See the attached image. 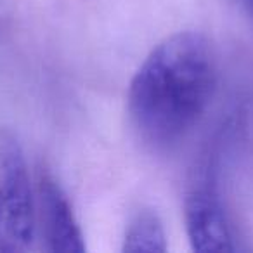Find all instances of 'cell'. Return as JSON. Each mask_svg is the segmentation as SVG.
Here are the masks:
<instances>
[{
    "label": "cell",
    "instance_id": "8992f818",
    "mask_svg": "<svg viewBox=\"0 0 253 253\" xmlns=\"http://www.w3.org/2000/svg\"><path fill=\"white\" fill-rule=\"evenodd\" d=\"M243 4H245V7L248 9L250 16L253 18V0H243Z\"/></svg>",
    "mask_w": 253,
    "mask_h": 253
},
{
    "label": "cell",
    "instance_id": "277c9868",
    "mask_svg": "<svg viewBox=\"0 0 253 253\" xmlns=\"http://www.w3.org/2000/svg\"><path fill=\"white\" fill-rule=\"evenodd\" d=\"M42 229L45 250L52 253H82L85 241L70 200L49 172L40 170L37 182V227Z\"/></svg>",
    "mask_w": 253,
    "mask_h": 253
},
{
    "label": "cell",
    "instance_id": "3957f363",
    "mask_svg": "<svg viewBox=\"0 0 253 253\" xmlns=\"http://www.w3.org/2000/svg\"><path fill=\"white\" fill-rule=\"evenodd\" d=\"M184 220L187 238L196 252L236 250L227 215L218 194L215 169L210 163H203L194 172L184 200Z\"/></svg>",
    "mask_w": 253,
    "mask_h": 253
},
{
    "label": "cell",
    "instance_id": "7a4b0ae2",
    "mask_svg": "<svg viewBox=\"0 0 253 253\" xmlns=\"http://www.w3.org/2000/svg\"><path fill=\"white\" fill-rule=\"evenodd\" d=\"M37 236L33 196L25 153L14 132L0 128V253H21Z\"/></svg>",
    "mask_w": 253,
    "mask_h": 253
},
{
    "label": "cell",
    "instance_id": "5b68a950",
    "mask_svg": "<svg viewBox=\"0 0 253 253\" xmlns=\"http://www.w3.org/2000/svg\"><path fill=\"white\" fill-rule=\"evenodd\" d=\"M123 252H167V234L153 208H139L130 217L123 236Z\"/></svg>",
    "mask_w": 253,
    "mask_h": 253
},
{
    "label": "cell",
    "instance_id": "6da1fadb",
    "mask_svg": "<svg viewBox=\"0 0 253 253\" xmlns=\"http://www.w3.org/2000/svg\"><path fill=\"white\" fill-rule=\"evenodd\" d=\"M217 54L200 32H177L148 54L128 87V116L153 151H169L191 134L217 88Z\"/></svg>",
    "mask_w": 253,
    "mask_h": 253
}]
</instances>
